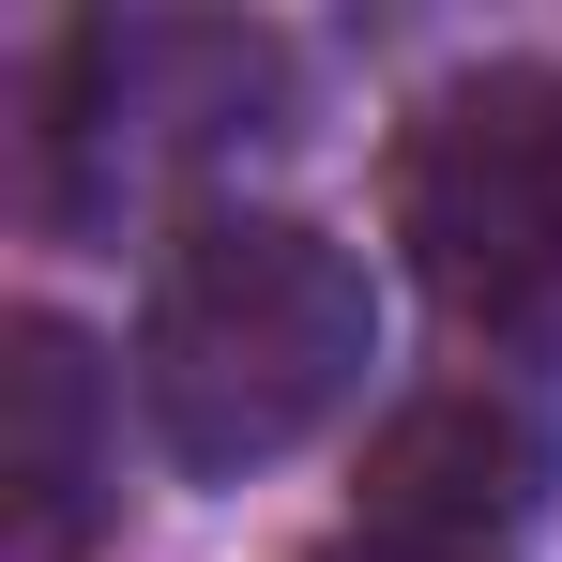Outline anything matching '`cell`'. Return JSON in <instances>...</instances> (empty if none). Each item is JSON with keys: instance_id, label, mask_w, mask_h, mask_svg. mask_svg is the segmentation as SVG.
<instances>
[{"instance_id": "obj_1", "label": "cell", "mask_w": 562, "mask_h": 562, "mask_svg": "<svg viewBox=\"0 0 562 562\" xmlns=\"http://www.w3.org/2000/svg\"><path fill=\"white\" fill-rule=\"evenodd\" d=\"M380 366V289L335 228L304 213H244L213 198L153 244L137 289V411H153V457L198 486H244V471L304 457Z\"/></svg>"}, {"instance_id": "obj_2", "label": "cell", "mask_w": 562, "mask_h": 562, "mask_svg": "<svg viewBox=\"0 0 562 562\" xmlns=\"http://www.w3.org/2000/svg\"><path fill=\"white\" fill-rule=\"evenodd\" d=\"M380 198H395V259L426 274L457 335L486 350L562 335V46L457 61L395 122Z\"/></svg>"}, {"instance_id": "obj_3", "label": "cell", "mask_w": 562, "mask_h": 562, "mask_svg": "<svg viewBox=\"0 0 562 562\" xmlns=\"http://www.w3.org/2000/svg\"><path fill=\"white\" fill-rule=\"evenodd\" d=\"M259 137H289V46L244 15H77L46 61V122H31L46 213H77V228L228 183Z\"/></svg>"}, {"instance_id": "obj_4", "label": "cell", "mask_w": 562, "mask_h": 562, "mask_svg": "<svg viewBox=\"0 0 562 562\" xmlns=\"http://www.w3.org/2000/svg\"><path fill=\"white\" fill-rule=\"evenodd\" d=\"M548 486H562L548 395H532L517 366H457V380H426V395L366 441V532L517 562V532L548 517Z\"/></svg>"}, {"instance_id": "obj_5", "label": "cell", "mask_w": 562, "mask_h": 562, "mask_svg": "<svg viewBox=\"0 0 562 562\" xmlns=\"http://www.w3.org/2000/svg\"><path fill=\"white\" fill-rule=\"evenodd\" d=\"M122 517V366L77 319H15L0 335V548L15 562H92Z\"/></svg>"}, {"instance_id": "obj_6", "label": "cell", "mask_w": 562, "mask_h": 562, "mask_svg": "<svg viewBox=\"0 0 562 562\" xmlns=\"http://www.w3.org/2000/svg\"><path fill=\"white\" fill-rule=\"evenodd\" d=\"M304 562H486V548H411V532H366V517H350L335 548H304Z\"/></svg>"}]
</instances>
